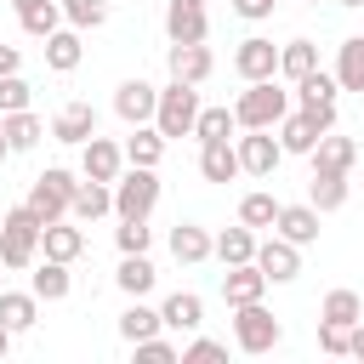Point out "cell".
<instances>
[{"instance_id":"8d00e7d4","label":"cell","mask_w":364,"mask_h":364,"mask_svg":"<svg viewBox=\"0 0 364 364\" xmlns=\"http://www.w3.org/2000/svg\"><path fill=\"white\" fill-rule=\"evenodd\" d=\"M57 6H63V23H68V28H80V34L108 23V0H57Z\"/></svg>"},{"instance_id":"f35d334b","label":"cell","mask_w":364,"mask_h":364,"mask_svg":"<svg viewBox=\"0 0 364 364\" xmlns=\"http://www.w3.org/2000/svg\"><path fill=\"white\" fill-rule=\"evenodd\" d=\"M233 131H239L233 108H199V119H193V136H199V142H222V136H233Z\"/></svg>"},{"instance_id":"f546056e","label":"cell","mask_w":364,"mask_h":364,"mask_svg":"<svg viewBox=\"0 0 364 364\" xmlns=\"http://www.w3.org/2000/svg\"><path fill=\"white\" fill-rule=\"evenodd\" d=\"M336 85L341 91H364V34H347L341 40V51H336Z\"/></svg>"},{"instance_id":"8fae6325","label":"cell","mask_w":364,"mask_h":364,"mask_svg":"<svg viewBox=\"0 0 364 364\" xmlns=\"http://www.w3.org/2000/svg\"><path fill=\"white\" fill-rule=\"evenodd\" d=\"M119 171H125V148H119V142H108V136H85V142H80V176L114 182Z\"/></svg>"},{"instance_id":"30bf717a","label":"cell","mask_w":364,"mask_h":364,"mask_svg":"<svg viewBox=\"0 0 364 364\" xmlns=\"http://www.w3.org/2000/svg\"><path fill=\"white\" fill-rule=\"evenodd\" d=\"M154 102H159V85H148L142 74L136 80H119V91H114V114L125 125H154Z\"/></svg>"},{"instance_id":"ee69618b","label":"cell","mask_w":364,"mask_h":364,"mask_svg":"<svg viewBox=\"0 0 364 364\" xmlns=\"http://www.w3.org/2000/svg\"><path fill=\"white\" fill-rule=\"evenodd\" d=\"M347 336H353V324H330V318H318V347H324L330 358H347Z\"/></svg>"},{"instance_id":"e575fe53","label":"cell","mask_w":364,"mask_h":364,"mask_svg":"<svg viewBox=\"0 0 364 364\" xmlns=\"http://www.w3.org/2000/svg\"><path fill=\"white\" fill-rule=\"evenodd\" d=\"M154 279H159V273H154V262H148V250H136V256H125V262H119V273H114V284H119L125 296H148V290H154Z\"/></svg>"},{"instance_id":"ac0fdd59","label":"cell","mask_w":364,"mask_h":364,"mask_svg":"<svg viewBox=\"0 0 364 364\" xmlns=\"http://www.w3.org/2000/svg\"><path fill=\"white\" fill-rule=\"evenodd\" d=\"M80 250H85V233L68 222V216H57V222H46L40 228V256H57V262H80Z\"/></svg>"},{"instance_id":"d4e9b609","label":"cell","mask_w":364,"mask_h":364,"mask_svg":"<svg viewBox=\"0 0 364 364\" xmlns=\"http://www.w3.org/2000/svg\"><path fill=\"white\" fill-rule=\"evenodd\" d=\"M159 324H165V330H199V324H205V296H193V290H176V296H165V307H159Z\"/></svg>"},{"instance_id":"277c9868","label":"cell","mask_w":364,"mask_h":364,"mask_svg":"<svg viewBox=\"0 0 364 364\" xmlns=\"http://www.w3.org/2000/svg\"><path fill=\"white\" fill-rule=\"evenodd\" d=\"M199 85H188V80H171L165 91H159V102H154V131L171 142V136H193V119H199Z\"/></svg>"},{"instance_id":"52a82bcc","label":"cell","mask_w":364,"mask_h":364,"mask_svg":"<svg viewBox=\"0 0 364 364\" xmlns=\"http://www.w3.org/2000/svg\"><path fill=\"white\" fill-rule=\"evenodd\" d=\"M256 267H262V279L267 284H290L296 273H301V245H290V239H256V256H250Z\"/></svg>"},{"instance_id":"8992f818","label":"cell","mask_w":364,"mask_h":364,"mask_svg":"<svg viewBox=\"0 0 364 364\" xmlns=\"http://www.w3.org/2000/svg\"><path fill=\"white\" fill-rule=\"evenodd\" d=\"M74 188H80V176L74 171H63V165H46L40 176H34V188H28V210L40 216V222H57V216H68V199H74Z\"/></svg>"},{"instance_id":"f907efd6","label":"cell","mask_w":364,"mask_h":364,"mask_svg":"<svg viewBox=\"0 0 364 364\" xmlns=\"http://www.w3.org/2000/svg\"><path fill=\"white\" fill-rule=\"evenodd\" d=\"M28 6H40V0H11V11H28Z\"/></svg>"},{"instance_id":"603a6c76","label":"cell","mask_w":364,"mask_h":364,"mask_svg":"<svg viewBox=\"0 0 364 364\" xmlns=\"http://www.w3.org/2000/svg\"><path fill=\"white\" fill-rule=\"evenodd\" d=\"M318 136H324V131L313 125V114H307V108H290V114L279 119V148H284V154H313V142H318Z\"/></svg>"},{"instance_id":"d6a6232c","label":"cell","mask_w":364,"mask_h":364,"mask_svg":"<svg viewBox=\"0 0 364 364\" xmlns=\"http://www.w3.org/2000/svg\"><path fill=\"white\" fill-rule=\"evenodd\" d=\"M313 68H318V46H313V40H284V46H279V74H284L290 85H296L301 74H313Z\"/></svg>"},{"instance_id":"484cf974","label":"cell","mask_w":364,"mask_h":364,"mask_svg":"<svg viewBox=\"0 0 364 364\" xmlns=\"http://www.w3.org/2000/svg\"><path fill=\"white\" fill-rule=\"evenodd\" d=\"M80 57H85V46H80V28H51V34H46V68H57V74H74V68H80Z\"/></svg>"},{"instance_id":"44dd1931","label":"cell","mask_w":364,"mask_h":364,"mask_svg":"<svg viewBox=\"0 0 364 364\" xmlns=\"http://www.w3.org/2000/svg\"><path fill=\"white\" fill-rule=\"evenodd\" d=\"M108 210H114V182H91V176H85V182L74 188V199H68V216H74V222H97V216H108Z\"/></svg>"},{"instance_id":"ba28073f","label":"cell","mask_w":364,"mask_h":364,"mask_svg":"<svg viewBox=\"0 0 364 364\" xmlns=\"http://www.w3.org/2000/svg\"><path fill=\"white\" fill-rule=\"evenodd\" d=\"M233 148H239V171L245 176H273L279 159H284V148H279L273 131H245V136H233Z\"/></svg>"},{"instance_id":"4dcf8cb0","label":"cell","mask_w":364,"mask_h":364,"mask_svg":"<svg viewBox=\"0 0 364 364\" xmlns=\"http://www.w3.org/2000/svg\"><path fill=\"white\" fill-rule=\"evenodd\" d=\"M165 324H159V307H148L142 296H131V307L119 313V341H148V336H159Z\"/></svg>"},{"instance_id":"7402d4cb","label":"cell","mask_w":364,"mask_h":364,"mask_svg":"<svg viewBox=\"0 0 364 364\" xmlns=\"http://www.w3.org/2000/svg\"><path fill=\"white\" fill-rule=\"evenodd\" d=\"M0 136H6V148H11V154H28V148L46 136V125H40V114L11 108V114H0Z\"/></svg>"},{"instance_id":"816d5d0a","label":"cell","mask_w":364,"mask_h":364,"mask_svg":"<svg viewBox=\"0 0 364 364\" xmlns=\"http://www.w3.org/2000/svg\"><path fill=\"white\" fill-rule=\"evenodd\" d=\"M336 6H347V11H358V6H364V0H336Z\"/></svg>"},{"instance_id":"9c48e42d","label":"cell","mask_w":364,"mask_h":364,"mask_svg":"<svg viewBox=\"0 0 364 364\" xmlns=\"http://www.w3.org/2000/svg\"><path fill=\"white\" fill-rule=\"evenodd\" d=\"M165 34L171 46H193L210 34V17H205V0H165Z\"/></svg>"},{"instance_id":"1f68e13d","label":"cell","mask_w":364,"mask_h":364,"mask_svg":"<svg viewBox=\"0 0 364 364\" xmlns=\"http://www.w3.org/2000/svg\"><path fill=\"white\" fill-rule=\"evenodd\" d=\"M336 97H341V85H336V74H324V68L301 74V80H296V91H290V102H296V108H318V102H336Z\"/></svg>"},{"instance_id":"b9f144b4","label":"cell","mask_w":364,"mask_h":364,"mask_svg":"<svg viewBox=\"0 0 364 364\" xmlns=\"http://www.w3.org/2000/svg\"><path fill=\"white\" fill-rule=\"evenodd\" d=\"M131 347H136V358H148V364H176V358H182V347L165 341V336H148V341H131Z\"/></svg>"},{"instance_id":"d590c367","label":"cell","mask_w":364,"mask_h":364,"mask_svg":"<svg viewBox=\"0 0 364 364\" xmlns=\"http://www.w3.org/2000/svg\"><path fill=\"white\" fill-rule=\"evenodd\" d=\"M318 318H330V324H358V318H364L358 290H330V296L318 301Z\"/></svg>"},{"instance_id":"f1b7e54d","label":"cell","mask_w":364,"mask_h":364,"mask_svg":"<svg viewBox=\"0 0 364 364\" xmlns=\"http://www.w3.org/2000/svg\"><path fill=\"white\" fill-rule=\"evenodd\" d=\"M40 318V296L34 290H0V324L17 336V330H34Z\"/></svg>"},{"instance_id":"9a60e30c","label":"cell","mask_w":364,"mask_h":364,"mask_svg":"<svg viewBox=\"0 0 364 364\" xmlns=\"http://www.w3.org/2000/svg\"><path fill=\"white\" fill-rule=\"evenodd\" d=\"M262 296H267V279H262L256 262H233L222 273V301L228 307H245V301H262Z\"/></svg>"},{"instance_id":"bcb514c9","label":"cell","mask_w":364,"mask_h":364,"mask_svg":"<svg viewBox=\"0 0 364 364\" xmlns=\"http://www.w3.org/2000/svg\"><path fill=\"white\" fill-rule=\"evenodd\" d=\"M233 11L245 23H262V17H273V0H233Z\"/></svg>"},{"instance_id":"74e56055","label":"cell","mask_w":364,"mask_h":364,"mask_svg":"<svg viewBox=\"0 0 364 364\" xmlns=\"http://www.w3.org/2000/svg\"><path fill=\"white\" fill-rule=\"evenodd\" d=\"M17 23H23V34H34V40H46L51 28H63V6H57V0H40V6H28V11H17Z\"/></svg>"},{"instance_id":"7bdbcfd3","label":"cell","mask_w":364,"mask_h":364,"mask_svg":"<svg viewBox=\"0 0 364 364\" xmlns=\"http://www.w3.org/2000/svg\"><path fill=\"white\" fill-rule=\"evenodd\" d=\"M28 80L23 74H0V114H11V108H28Z\"/></svg>"},{"instance_id":"83f0119b","label":"cell","mask_w":364,"mask_h":364,"mask_svg":"<svg viewBox=\"0 0 364 364\" xmlns=\"http://www.w3.org/2000/svg\"><path fill=\"white\" fill-rule=\"evenodd\" d=\"M210 256H216L222 267L250 262V256H256V228H245V222H239V228H222V233L210 239Z\"/></svg>"},{"instance_id":"d6986e66","label":"cell","mask_w":364,"mask_h":364,"mask_svg":"<svg viewBox=\"0 0 364 364\" xmlns=\"http://www.w3.org/2000/svg\"><path fill=\"white\" fill-rule=\"evenodd\" d=\"M307 159H313V171H353V165H358V142L341 136V131H324Z\"/></svg>"},{"instance_id":"7a4b0ae2","label":"cell","mask_w":364,"mask_h":364,"mask_svg":"<svg viewBox=\"0 0 364 364\" xmlns=\"http://www.w3.org/2000/svg\"><path fill=\"white\" fill-rule=\"evenodd\" d=\"M40 216L28 210V205H11L6 216H0V267L6 273H23V267H34V256H40Z\"/></svg>"},{"instance_id":"681fc988","label":"cell","mask_w":364,"mask_h":364,"mask_svg":"<svg viewBox=\"0 0 364 364\" xmlns=\"http://www.w3.org/2000/svg\"><path fill=\"white\" fill-rule=\"evenodd\" d=\"M6 353H11V330L0 324V358H6Z\"/></svg>"},{"instance_id":"2e32d148","label":"cell","mask_w":364,"mask_h":364,"mask_svg":"<svg viewBox=\"0 0 364 364\" xmlns=\"http://www.w3.org/2000/svg\"><path fill=\"white\" fill-rule=\"evenodd\" d=\"M199 176L205 182H239L245 171H239V148H233V136H222V142H199Z\"/></svg>"},{"instance_id":"ab89813d","label":"cell","mask_w":364,"mask_h":364,"mask_svg":"<svg viewBox=\"0 0 364 364\" xmlns=\"http://www.w3.org/2000/svg\"><path fill=\"white\" fill-rule=\"evenodd\" d=\"M273 216H279V199H273V193H262V188H256V193H245V199H239V222H245V228H256V233H262V228H273Z\"/></svg>"},{"instance_id":"4fadbf2b","label":"cell","mask_w":364,"mask_h":364,"mask_svg":"<svg viewBox=\"0 0 364 364\" xmlns=\"http://www.w3.org/2000/svg\"><path fill=\"white\" fill-rule=\"evenodd\" d=\"M165 68H171V80L205 85V80H210V68H216V57L205 51V40H193V46H171V51H165Z\"/></svg>"},{"instance_id":"7c38bea8","label":"cell","mask_w":364,"mask_h":364,"mask_svg":"<svg viewBox=\"0 0 364 364\" xmlns=\"http://www.w3.org/2000/svg\"><path fill=\"white\" fill-rule=\"evenodd\" d=\"M233 68H239V80H273L279 74V46L262 40V34H250V40H239Z\"/></svg>"},{"instance_id":"c3c4849f","label":"cell","mask_w":364,"mask_h":364,"mask_svg":"<svg viewBox=\"0 0 364 364\" xmlns=\"http://www.w3.org/2000/svg\"><path fill=\"white\" fill-rule=\"evenodd\" d=\"M347 358H364V318H358L353 336H347Z\"/></svg>"},{"instance_id":"9f6ffc18","label":"cell","mask_w":364,"mask_h":364,"mask_svg":"<svg viewBox=\"0 0 364 364\" xmlns=\"http://www.w3.org/2000/svg\"><path fill=\"white\" fill-rule=\"evenodd\" d=\"M358 97H364V91H358Z\"/></svg>"},{"instance_id":"f5cc1de1","label":"cell","mask_w":364,"mask_h":364,"mask_svg":"<svg viewBox=\"0 0 364 364\" xmlns=\"http://www.w3.org/2000/svg\"><path fill=\"white\" fill-rule=\"evenodd\" d=\"M6 154H11V148H6V136H0V159H6Z\"/></svg>"},{"instance_id":"ffe728a7","label":"cell","mask_w":364,"mask_h":364,"mask_svg":"<svg viewBox=\"0 0 364 364\" xmlns=\"http://www.w3.org/2000/svg\"><path fill=\"white\" fill-rule=\"evenodd\" d=\"M28 290L40 296V301H63L68 290H74V273H68V262H57V256H34V273H28Z\"/></svg>"},{"instance_id":"836d02e7","label":"cell","mask_w":364,"mask_h":364,"mask_svg":"<svg viewBox=\"0 0 364 364\" xmlns=\"http://www.w3.org/2000/svg\"><path fill=\"white\" fill-rule=\"evenodd\" d=\"M165 159V136L154 131V125H131V136H125V165H159Z\"/></svg>"},{"instance_id":"7dc6e473","label":"cell","mask_w":364,"mask_h":364,"mask_svg":"<svg viewBox=\"0 0 364 364\" xmlns=\"http://www.w3.org/2000/svg\"><path fill=\"white\" fill-rule=\"evenodd\" d=\"M23 68V51L17 46H0V74H17Z\"/></svg>"},{"instance_id":"6da1fadb","label":"cell","mask_w":364,"mask_h":364,"mask_svg":"<svg viewBox=\"0 0 364 364\" xmlns=\"http://www.w3.org/2000/svg\"><path fill=\"white\" fill-rule=\"evenodd\" d=\"M290 108H296V102H290V91H284L279 74H273V80H245V91H239V102H233V119H239V131H273Z\"/></svg>"},{"instance_id":"db71d44e","label":"cell","mask_w":364,"mask_h":364,"mask_svg":"<svg viewBox=\"0 0 364 364\" xmlns=\"http://www.w3.org/2000/svg\"><path fill=\"white\" fill-rule=\"evenodd\" d=\"M0 290H6V267H0Z\"/></svg>"},{"instance_id":"e0dca14e","label":"cell","mask_w":364,"mask_h":364,"mask_svg":"<svg viewBox=\"0 0 364 364\" xmlns=\"http://www.w3.org/2000/svg\"><path fill=\"white\" fill-rule=\"evenodd\" d=\"M273 233L307 250V245H318V210H313V205H279V216H273Z\"/></svg>"},{"instance_id":"cb8c5ba5","label":"cell","mask_w":364,"mask_h":364,"mask_svg":"<svg viewBox=\"0 0 364 364\" xmlns=\"http://www.w3.org/2000/svg\"><path fill=\"white\" fill-rule=\"evenodd\" d=\"M171 256H176L182 267L210 262V233H205L199 222H176V228H171Z\"/></svg>"},{"instance_id":"60d3db41","label":"cell","mask_w":364,"mask_h":364,"mask_svg":"<svg viewBox=\"0 0 364 364\" xmlns=\"http://www.w3.org/2000/svg\"><path fill=\"white\" fill-rule=\"evenodd\" d=\"M114 245H119V256H136V250L154 245V233H148V222H119L114 228Z\"/></svg>"},{"instance_id":"5b68a950","label":"cell","mask_w":364,"mask_h":364,"mask_svg":"<svg viewBox=\"0 0 364 364\" xmlns=\"http://www.w3.org/2000/svg\"><path fill=\"white\" fill-rule=\"evenodd\" d=\"M233 341H239V353L262 358V353H273V347L284 341V324H279L262 301H245V307H233Z\"/></svg>"},{"instance_id":"f6af8a7d","label":"cell","mask_w":364,"mask_h":364,"mask_svg":"<svg viewBox=\"0 0 364 364\" xmlns=\"http://www.w3.org/2000/svg\"><path fill=\"white\" fill-rule=\"evenodd\" d=\"M205 358H228V341H210V336H193L182 347V364H205Z\"/></svg>"},{"instance_id":"4316f807","label":"cell","mask_w":364,"mask_h":364,"mask_svg":"<svg viewBox=\"0 0 364 364\" xmlns=\"http://www.w3.org/2000/svg\"><path fill=\"white\" fill-rule=\"evenodd\" d=\"M307 205H313L318 216H324V210H341V205H347V171H313Z\"/></svg>"},{"instance_id":"5bb4252c","label":"cell","mask_w":364,"mask_h":364,"mask_svg":"<svg viewBox=\"0 0 364 364\" xmlns=\"http://www.w3.org/2000/svg\"><path fill=\"white\" fill-rule=\"evenodd\" d=\"M85 136H97V108L91 102H63L57 114H51V142H85Z\"/></svg>"},{"instance_id":"3957f363","label":"cell","mask_w":364,"mask_h":364,"mask_svg":"<svg viewBox=\"0 0 364 364\" xmlns=\"http://www.w3.org/2000/svg\"><path fill=\"white\" fill-rule=\"evenodd\" d=\"M154 205H159V165H131L114 176V216L119 222H148Z\"/></svg>"},{"instance_id":"11a10c76","label":"cell","mask_w":364,"mask_h":364,"mask_svg":"<svg viewBox=\"0 0 364 364\" xmlns=\"http://www.w3.org/2000/svg\"><path fill=\"white\" fill-rule=\"evenodd\" d=\"M307 6H318V0H307Z\"/></svg>"}]
</instances>
